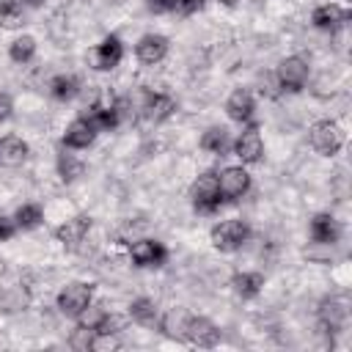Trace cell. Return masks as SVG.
<instances>
[{
    "label": "cell",
    "mask_w": 352,
    "mask_h": 352,
    "mask_svg": "<svg viewBox=\"0 0 352 352\" xmlns=\"http://www.w3.org/2000/svg\"><path fill=\"white\" fill-rule=\"evenodd\" d=\"M88 305H91V286L88 283H69L58 294V311L63 316H74L77 319Z\"/></svg>",
    "instance_id": "cell-7"
},
{
    "label": "cell",
    "mask_w": 352,
    "mask_h": 352,
    "mask_svg": "<svg viewBox=\"0 0 352 352\" xmlns=\"http://www.w3.org/2000/svg\"><path fill=\"white\" fill-rule=\"evenodd\" d=\"M124 58V44L118 36H104L102 44H96L91 52H88V60L94 69L99 72H107V69H116Z\"/></svg>",
    "instance_id": "cell-6"
},
{
    "label": "cell",
    "mask_w": 352,
    "mask_h": 352,
    "mask_svg": "<svg viewBox=\"0 0 352 352\" xmlns=\"http://www.w3.org/2000/svg\"><path fill=\"white\" fill-rule=\"evenodd\" d=\"M19 25H22L19 0H0V28H19Z\"/></svg>",
    "instance_id": "cell-27"
},
{
    "label": "cell",
    "mask_w": 352,
    "mask_h": 352,
    "mask_svg": "<svg viewBox=\"0 0 352 352\" xmlns=\"http://www.w3.org/2000/svg\"><path fill=\"white\" fill-rule=\"evenodd\" d=\"M173 110H176V104H173V99H170V96H165V94H148V96H146L143 116H146L148 121L160 124V121H165Z\"/></svg>",
    "instance_id": "cell-17"
},
{
    "label": "cell",
    "mask_w": 352,
    "mask_h": 352,
    "mask_svg": "<svg viewBox=\"0 0 352 352\" xmlns=\"http://www.w3.org/2000/svg\"><path fill=\"white\" fill-rule=\"evenodd\" d=\"M190 195H192V206H195L201 214H212V212L220 206V201H223V198H220V190H217V173H212V170L201 173V176L195 179Z\"/></svg>",
    "instance_id": "cell-2"
},
{
    "label": "cell",
    "mask_w": 352,
    "mask_h": 352,
    "mask_svg": "<svg viewBox=\"0 0 352 352\" xmlns=\"http://www.w3.org/2000/svg\"><path fill=\"white\" fill-rule=\"evenodd\" d=\"M209 236H212V245H214L217 250L231 253V250H239V248L248 242L250 228H248L245 220H223V223H217V226L212 228Z\"/></svg>",
    "instance_id": "cell-1"
},
{
    "label": "cell",
    "mask_w": 352,
    "mask_h": 352,
    "mask_svg": "<svg viewBox=\"0 0 352 352\" xmlns=\"http://www.w3.org/2000/svg\"><path fill=\"white\" fill-rule=\"evenodd\" d=\"M184 322H187L184 314H168V316L160 322V327H162L165 336H170V338H182V336H184Z\"/></svg>",
    "instance_id": "cell-31"
},
{
    "label": "cell",
    "mask_w": 352,
    "mask_h": 352,
    "mask_svg": "<svg viewBox=\"0 0 352 352\" xmlns=\"http://www.w3.org/2000/svg\"><path fill=\"white\" fill-rule=\"evenodd\" d=\"M234 151H236V157H239L245 165H253V162L261 160L264 143H261V135H258L256 124H250L248 129L239 132V138H236V143H234Z\"/></svg>",
    "instance_id": "cell-9"
},
{
    "label": "cell",
    "mask_w": 352,
    "mask_h": 352,
    "mask_svg": "<svg viewBox=\"0 0 352 352\" xmlns=\"http://www.w3.org/2000/svg\"><path fill=\"white\" fill-rule=\"evenodd\" d=\"M25 3H28V6H33V8H36V6H41V3H44V0H25Z\"/></svg>",
    "instance_id": "cell-36"
},
{
    "label": "cell",
    "mask_w": 352,
    "mask_h": 352,
    "mask_svg": "<svg viewBox=\"0 0 352 352\" xmlns=\"http://www.w3.org/2000/svg\"><path fill=\"white\" fill-rule=\"evenodd\" d=\"M88 228H91V217H85V214H77V217H72V220H66L58 231H55V236L66 245V248H77L82 239H85V234H88Z\"/></svg>",
    "instance_id": "cell-14"
},
{
    "label": "cell",
    "mask_w": 352,
    "mask_h": 352,
    "mask_svg": "<svg viewBox=\"0 0 352 352\" xmlns=\"http://www.w3.org/2000/svg\"><path fill=\"white\" fill-rule=\"evenodd\" d=\"M311 146L322 154V157H333L341 151L344 146V132L336 121H316L311 126Z\"/></svg>",
    "instance_id": "cell-3"
},
{
    "label": "cell",
    "mask_w": 352,
    "mask_h": 352,
    "mask_svg": "<svg viewBox=\"0 0 352 352\" xmlns=\"http://www.w3.org/2000/svg\"><path fill=\"white\" fill-rule=\"evenodd\" d=\"M261 286H264V278H261L258 272H236V275L231 278V289H234L242 300L256 297V294L261 292Z\"/></svg>",
    "instance_id": "cell-21"
},
{
    "label": "cell",
    "mask_w": 352,
    "mask_h": 352,
    "mask_svg": "<svg viewBox=\"0 0 352 352\" xmlns=\"http://www.w3.org/2000/svg\"><path fill=\"white\" fill-rule=\"evenodd\" d=\"M135 52H138V60H140V63L154 66V63H160V60L168 55V38L160 36V33H146V36L138 41Z\"/></svg>",
    "instance_id": "cell-11"
},
{
    "label": "cell",
    "mask_w": 352,
    "mask_h": 352,
    "mask_svg": "<svg viewBox=\"0 0 352 352\" xmlns=\"http://www.w3.org/2000/svg\"><path fill=\"white\" fill-rule=\"evenodd\" d=\"M33 52H36V38H33V36H19V38H14V41H11V50H8L11 60H16V63H28V60L33 58Z\"/></svg>",
    "instance_id": "cell-24"
},
{
    "label": "cell",
    "mask_w": 352,
    "mask_h": 352,
    "mask_svg": "<svg viewBox=\"0 0 352 352\" xmlns=\"http://www.w3.org/2000/svg\"><path fill=\"white\" fill-rule=\"evenodd\" d=\"M14 231H16V223H14L11 217H6V214H0V242H6V239H11V236H14Z\"/></svg>",
    "instance_id": "cell-34"
},
{
    "label": "cell",
    "mask_w": 352,
    "mask_h": 352,
    "mask_svg": "<svg viewBox=\"0 0 352 352\" xmlns=\"http://www.w3.org/2000/svg\"><path fill=\"white\" fill-rule=\"evenodd\" d=\"M96 129H116L121 124V116H118V107L116 104H107V107H91V113L85 116Z\"/></svg>",
    "instance_id": "cell-22"
},
{
    "label": "cell",
    "mask_w": 352,
    "mask_h": 352,
    "mask_svg": "<svg viewBox=\"0 0 352 352\" xmlns=\"http://www.w3.org/2000/svg\"><path fill=\"white\" fill-rule=\"evenodd\" d=\"M94 338H96V330L77 324V330H72V336H69V346L77 352H88V349H94Z\"/></svg>",
    "instance_id": "cell-28"
},
{
    "label": "cell",
    "mask_w": 352,
    "mask_h": 352,
    "mask_svg": "<svg viewBox=\"0 0 352 352\" xmlns=\"http://www.w3.org/2000/svg\"><path fill=\"white\" fill-rule=\"evenodd\" d=\"M96 126L82 116V118H74L69 126H66V132H63V146L66 148H88L91 143H94V138H96Z\"/></svg>",
    "instance_id": "cell-12"
},
{
    "label": "cell",
    "mask_w": 352,
    "mask_h": 352,
    "mask_svg": "<svg viewBox=\"0 0 352 352\" xmlns=\"http://www.w3.org/2000/svg\"><path fill=\"white\" fill-rule=\"evenodd\" d=\"M30 305V294L22 286H6L0 289V311L3 314H16Z\"/></svg>",
    "instance_id": "cell-20"
},
{
    "label": "cell",
    "mask_w": 352,
    "mask_h": 352,
    "mask_svg": "<svg viewBox=\"0 0 352 352\" xmlns=\"http://www.w3.org/2000/svg\"><path fill=\"white\" fill-rule=\"evenodd\" d=\"M248 187H250V173L242 165H231L223 173H217V190H220V198L223 201L242 198L248 192Z\"/></svg>",
    "instance_id": "cell-5"
},
{
    "label": "cell",
    "mask_w": 352,
    "mask_h": 352,
    "mask_svg": "<svg viewBox=\"0 0 352 352\" xmlns=\"http://www.w3.org/2000/svg\"><path fill=\"white\" fill-rule=\"evenodd\" d=\"M146 6H148L154 14H168V11H176V0H146Z\"/></svg>",
    "instance_id": "cell-33"
},
{
    "label": "cell",
    "mask_w": 352,
    "mask_h": 352,
    "mask_svg": "<svg viewBox=\"0 0 352 352\" xmlns=\"http://www.w3.org/2000/svg\"><path fill=\"white\" fill-rule=\"evenodd\" d=\"M275 80H278V85H280L283 91L297 94V91L305 85V80H308V63H305L302 58H297V55L283 58V60L278 63Z\"/></svg>",
    "instance_id": "cell-4"
},
{
    "label": "cell",
    "mask_w": 352,
    "mask_h": 352,
    "mask_svg": "<svg viewBox=\"0 0 352 352\" xmlns=\"http://www.w3.org/2000/svg\"><path fill=\"white\" fill-rule=\"evenodd\" d=\"M344 316H346V308H344L341 300H324V302H322V322H324V324L338 327V324L344 322Z\"/></svg>",
    "instance_id": "cell-29"
},
{
    "label": "cell",
    "mask_w": 352,
    "mask_h": 352,
    "mask_svg": "<svg viewBox=\"0 0 352 352\" xmlns=\"http://www.w3.org/2000/svg\"><path fill=\"white\" fill-rule=\"evenodd\" d=\"M132 261L135 267H162L168 258V250L157 239H140L132 245Z\"/></svg>",
    "instance_id": "cell-10"
},
{
    "label": "cell",
    "mask_w": 352,
    "mask_h": 352,
    "mask_svg": "<svg viewBox=\"0 0 352 352\" xmlns=\"http://www.w3.org/2000/svg\"><path fill=\"white\" fill-rule=\"evenodd\" d=\"M349 19V11L327 3V6H319L314 14H311V22L319 28V30H338L344 22Z\"/></svg>",
    "instance_id": "cell-15"
},
{
    "label": "cell",
    "mask_w": 352,
    "mask_h": 352,
    "mask_svg": "<svg viewBox=\"0 0 352 352\" xmlns=\"http://www.w3.org/2000/svg\"><path fill=\"white\" fill-rule=\"evenodd\" d=\"M206 6V0H176V11L190 16V14H198L201 8Z\"/></svg>",
    "instance_id": "cell-32"
},
{
    "label": "cell",
    "mask_w": 352,
    "mask_h": 352,
    "mask_svg": "<svg viewBox=\"0 0 352 352\" xmlns=\"http://www.w3.org/2000/svg\"><path fill=\"white\" fill-rule=\"evenodd\" d=\"M228 146H231V140H228V132H226L223 126H212V129H206L204 138H201V148H206V151H212V154H226Z\"/></svg>",
    "instance_id": "cell-23"
},
{
    "label": "cell",
    "mask_w": 352,
    "mask_h": 352,
    "mask_svg": "<svg viewBox=\"0 0 352 352\" xmlns=\"http://www.w3.org/2000/svg\"><path fill=\"white\" fill-rule=\"evenodd\" d=\"M220 3H226V6H234V3H236V0H220Z\"/></svg>",
    "instance_id": "cell-37"
},
{
    "label": "cell",
    "mask_w": 352,
    "mask_h": 352,
    "mask_svg": "<svg viewBox=\"0 0 352 352\" xmlns=\"http://www.w3.org/2000/svg\"><path fill=\"white\" fill-rule=\"evenodd\" d=\"M74 94H77V80H74V77L60 74V77L52 80V96H55V99L66 102V99H72Z\"/></svg>",
    "instance_id": "cell-30"
},
{
    "label": "cell",
    "mask_w": 352,
    "mask_h": 352,
    "mask_svg": "<svg viewBox=\"0 0 352 352\" xmlns=\"http://www.w3.org/2000/svg\"><path fill=\"white\" fill-rule=\"evenodd\" d=\"M25 157H28V143L22 138L8 135V138L0 140V165L14 168V165H22Z\"/></svg>",
    "instance_id": "cell-16"
},
{
    "label": "cell",
    "mask_w": 352,
    "mask_h": 352,
    "mask_svg": "<svg viewBox=\"0 0 352 352\" xmlns=\"http://www.w3.org/2000/svg\"><path fill=\"white\" fill-rule=\"evenodd\" d=\"M58 173H60L63 182H74V179L82 173V162H80L74 154L60 151V154H58Z\"/></svg>",
    "instance_id": "cell-25"
},
{
    "label": "cell",
    "mask_w": 352,
    "mask_h": 352,
    "mask_svg": "<svg viewBox=\"0 0 352 352\" xmlns=\"http://www.w3.org/2000/svg\"><path fill=\"white\" fill-rule=\"evenodd\" d=\"M11 110H14L11 96H8V94H0V121H6V118L11 116Z\"/></svg>",
    "instance_id": "cell-35"
},
{
    "label": "cell",
    "mask_w": 352,
    "mask_h": 352,
    "mask_svg": "<svg viewBox=\"0 0 352 352\" xmlns=\"http://www.w3.org/2000/svg\"><path fill=\"white\" fill-rule=\"evenodd\" d=\"M14 223H16V228H22V231L36 228V226L41 223V206H36V204H25V206H19Z\"/></svg>",
    "instance_id": "cell-26"
},
{
    "label": "cell",
    "mask_w": 352,
    "mask_h": 352,
    "mask_svg": "<svg viewBox=\"0 0 352 352\" xmlns=\"http://www.w3.org/2000/svg\"><path fill=\"white\" fill-rule=\"evenodd\" d=\"M129 316H132V322H138V324H143V327H154V324H160L157 305H154L148 297H138V300H132V302H129Z\"/></svg>",
    "instance_id": "cell-19"
},
{
    "label": "cell",
    "mask_w": 352,
    "mask_h": 352,
    "mask_svg": "<svg viewBox=\"0 0 352 352\" xmlns=\"http://www.w3.org/2000/svg\"><path fill=\"white\" fill-rule=\"evenodd\" d=\"M190 344L195 346H214L220 341V330L214 322H209L206 316H187L184 322V336Z\"/></svg>",
    "instance_id": "cell-8"
},
{
    "label": "cell",
    "mask_w": 352,
    "mask_h": 352,
    "mask_svg": "<svg viewBox=\"0 0 352 352\" xmlns=\"http://www.w3.org/2000/svg\"><path fill=\"white\" fill-rule=\"evenodd\" d=\"M311 239L319 245H333L338 239V223L330 214H316L311 220Z\"/></svg>",
    "instance_id": "cell-18"
},
{
    "label": "cell",
    "mask_w": 352,
    "mask_h": 352,
    "mask_svg": "<svg viewBox=\"0 0 352 352\" xmlns=\"http://www.w3.org/2000/svg\"><path fill=\"white\" fill-rule=\"evenodd\" d=\"M226 113H228V118H234L239 124H250V118H253V96H250V91L248 88H236L226 102Z\"/></svg>",
    "instance_id": "cell-13"
}]
</instances>
